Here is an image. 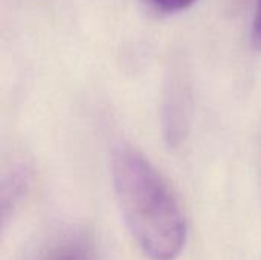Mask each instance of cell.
<instances>
[{
    "label": "cell",
    "instance_id": "1",
    "mask_svg": "<svg viewBox=\"0 0 261 260\" xmlns=\"http://www.w3.org/2000/svg\"><path fill=\"white\" fill-rule=\"evenodd\" d=\"M112 181L125 225L144 254L151 260L177 259L188 225L156 167L139 150L122 144L112 155Z\"/></svg>",
    "mask_w": 261,
    "mask_h": 260
},
{
    "label": "cell",
    "instance_id": "2",
    "mask_svg": "<svg viewBox=\"0 0 261 260\" xmlns=\"http://www.w3.org/2000/svg\"><path fill=\"white\" fill-rule=\"evenodd\" d=\"M158 9L173 14V12H180L193 6L199 0H150Z\"/></svg>",
    "mask_w": 261,
    "mask_h": 260
},
{
    "label": "cell",
    "instance_id": "3",
    "mask_svg": "<svg viewBox=\"0 0 261 260\" xmlns=\"http://www.w3.org/2000/svg\"><path fill=\"white\" fill-rule=\"evenodd\" d=\"M52 260H96L89 251L81 247H67L55 254Z\"/></svg>",
    "mask_w": 261,
    "mask_h": 260
},
{
    "label": "cell",
    "instance_id": "4",
    "mask_svg": "<svg viewBox=\"0 0 261 260\" xmlns=\"http://www.w3.org/2000/svg\"><path fill=\"white\" fill-rule=\"evenodd\" d=\"M251 41L255 49L261 51V0H255V11L251 26Z\"/></svg>",
    "mask_w": 261,
    "mask_h": 260
}]
</instances>
